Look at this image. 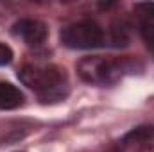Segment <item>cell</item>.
<instances>
[{
    "mask_svg": "<svg viewBox=\"0 0 154 152\" xmlns=\"http://www.w3.org/2000/svg\"><path fill=\"white\" fill-rule=\"evenodd\" d=\"M61 41L68 48L75 50H90L102 47L104 43V31L99 23L91 20H82L66 25L61 31Z\"/></svg>",
    "mask_w": 154,
    "mask_h": 152,
    "instance_id": "obj_3",
    "label": "cell"
},
{
    "mask_svg": "<svg viewBox=\"0 0 154 152\" xmlns=\"http://www.w3.org/2000/svg\"><path fill=\"white\" fill-rule=\"evenodd\" d=\"M122 149L131 152H152L154 150V127L140 125L129 131L122 140Z\"/></svg>",
    "mask_w": 154,
    "mask_h": 152,
    "instance_id": "obj_4",
    "label": "cell"
},
{
    "mask_svg": "<svg viewBox=\"0 0 154 152\" xmlns=\"http://www.w3.org/2000/svg\"><path fill=\"white\" fill-rule=\"evenodd\" d=\"M65 70H61L59 66H52V65H25L23 68H20L18 79L31 90H34L43 100H57L61 99L63 93V86H65Z\"/></svg>",
    "mask_w": 154,
    "mask_h": 152,
    "instance_id": "obj_1",
    "label": "cell"
},
{
    "mask_svg": "<svg viewBox=\"0 0 154 152\" xmlns=\"http://www.w3.org/2000/svg\"><path fill=\"white\" fill-rule=\"evenodd\" d=\"M127 65L120 59L102 57V56H88L77 63V72L84 82L108 86L115 84L125 74Z\"/></svg>",
    "mask_w": 154,
    "mask_h": 152,
    "instance_id": "obj_2",
    "label": "cell"
},
{
    "mask_svg": "<svg viewBox=\"0 0 154 152\" xmlns=\"http://www.w3.org/2000/svg\"><path fill=\"white\" fill-rule=\"evenodd\" d=\"M142 38L145 41L147 48L152 52L154 56V23H142Z\"/></svg>",
    "mask_w": 154,
    "mask_h": 152,
    "instance_id": "obj_8",
    "label": "cell"
},
{
    "mask_svg": "<svg viewBox=\"0 0 154 152\" xmlns=\"http://www.w3.org/2000/svg\"><path fill=\"white\" fill-rule=\"evenodd\" d=\"M13 34L22 38L29 45H41L48 36V29L39 20L25 18V20H20L13 25Z\"/></svg>",
    "mask_w": 154,
    "mask_h": 152,
    "instance_id": "obj_5",
    "label": "cell"
},
{
    "mask_svg": "<svg viewBox=\"0 0 154 152\" xmlns=\"http://www.w3.org/2000/svg\"><path fill=\"white\" fill-rule=\"evenodd\" d=\"M13 61V50L5 45V43H0V66H5Z\"/></svg>",
    "mask_w": 154,
    "mask_h": 152,
    "instance_id": "obj_9",
    "label": "cell"
},
{
    "mask_svg": "<svg viewBox=\"0 0 154 152\" xmlns=\"http://www.w3.org/2000/svg\"><path fill=\"white\" fill-rule=\"evenodd\" d=\"M23 104V93L11 82H0V109L9 111Z\"/></svg>",
    "mask_w": 154,
    "mask_h": 152,
    "instance_id": "obj_6",
    "label": "cell"
},
{
    "mask_svg": "<svg viewBox=\"0 0 154 152\" xmlns=\"http://www.w3.org/2000/svg\"><path fill=\"white\" fill-rule=\"evenodd\" d=\"M115 152H124V149H122V147H120V149H116Z\"/></svg>",
    "mask_w": 154,
    "mask_h": 152,
    "instance_id": "obj_10",
    "label": "cell"
},
{
    "mask_svg": "<svg viewBox=\"0 0 154 152\" xmlns=\"http://www.w3.org/2000/svg\"><path fill=\"white\" fill-rule=\"evenodd\" d=\"M134 11L142 18V23H154V2H138L134 4Z\"/></svg>",
    "mask_w": 154,
    "mask_h": 152,
    "instance_id": "obj_7",
    "label": "cell"
}]
</instances>
